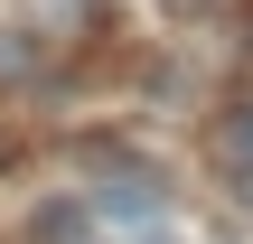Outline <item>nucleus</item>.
I'll use <instances>...</instances> for the list:
<instances>
[{
	"label": "nucleus",
	"mask_w": 253,
	"mask_h": 244,
	"mask_svg": "<svg viewBox=\"0 0 253 244\" xmlns=\"http://www.w3.org/2000/svg\"><path fill=\"white\" fill-rule=\"evenodd\" d=\"M9 75H28V47H19V38L0 28V85H9Z\"/></svg>",
	"instance_id": "7ed1b4c3"
},
{
	"label": "nucleus",
	"mask_w": 253,
	"mask_h": 244,
	"mask_svg": "<svg viewBox=\"0 0 253 244\" xmlns=\"http://www.w3.org/2000/svg\"><path fill=\"white\" fill-rule=\"evenodd\" d=\"M235 197H244V207H253V160H235Z\"/></svg>",
	"instance_id": "20e7f679"
},
{
	"label": "nucleus",
	"mask_w": 253,
	"mask_h": 244,
	"mask_svg": "<svg viewBox=\"0 0 253 244\" xmlns=\"http://www.w3.org/2000/svg\"><path fill=\"white\" fill-rule=\"evenodd\" d=\"M103 207H113V216H150V207H160V188H141V179H122V188H103Z\"/></svg>",
	"instance_id": "f03ea898"
},
{
	"label": "nucleus",
	"mask_w": 253,
	"mask_h": 244,
	"mask_svg": "<svg viewBox=\"0 0 253 244\" xmlns=\"http://www.w3.org/2000/svg\"><path fill=\"white\" fill-rule=\"evenodd\" d=\"M216 141H225V169H235V160H253V103H235V113L216 122Z\"/></svg>",
	"instance_id": "f257e3e1"
}]
</instances>
